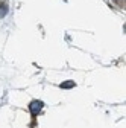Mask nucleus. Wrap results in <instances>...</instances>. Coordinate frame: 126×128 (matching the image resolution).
Returning <instances> with one entry per match:
<instances>
[{"label": "nucleus", "instance_id": "nucleus-1", "mask_svg": "<svg viewBox=\"0 0 126 128\" xmlns=\"http://www.w3.org/2000/svg\"><path fill=\"white\" fill-rule=\"evenodd\" d=\"M43 105H44V104H43L41 101H32V102L29 104V111H30V114L35 118V116L40 113V111H41Z\"/></svg>", "mask_w": 126, "mask_h": 128}, {"label": "nucleus", "instance_id": "nucleus-2", "mask_svg": "<svg viewBox=\"0 0 126 128\" xmlns=\"http://www.w3.org/2000/svg\"><path fill=\"white\" fill-rule=\"evenodd\" d=\"M6 14H8V3L3 0V2H0V18H3Z\"/></svg>", "mask_w": 126, "mask_h": 128}, {"label": "nucleus", "instance_id": "nucleus-3", "mask_svg": "<svg viewBox=\"0 0 126 128\" xmlns=\"http://www.w3.org/2000/svg\"><path fill=\"white\" fill-rule=\"evenodd\" d=\"M76 84H74V81H65V82H62L61 84V88H73Z\"/></svg>", "mask_w": 126, "mask_h": 128}]
</instances>
